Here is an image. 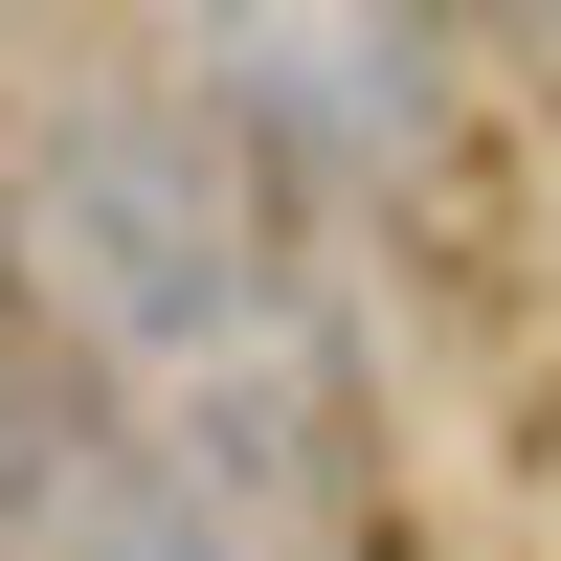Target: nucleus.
I'll use <instances>...</instances> for the list:
<instances>
[{
	"label": "nucleus",
	"instance_id": "obj_1",
	"mask_svg": "<svg viewBox=\"0 0 561 561\" xmlns=\"http://www.w3.org/2000/svg\"><path fill=\"white\" fill-rule=\"evenodd\" d=\"M0 337L180 472L248 561L337 539L359 494V337L293 248V180L203 68H45L0 113Z\"/></svg>",
	"mask_w": 561,
	"mask_h": 561
},
{
	"label": "nucleus",
	"instance_id": "obj_2",
	"mask_svg": "<svg viewBox=\"0 0 561 561\" xmlns=\"http://www.w3.org/2000/svg\"><path fill=\"white\" fill-rule=\"evenodd\" d=\"M0 561H248L180 472H135L23 337H0Z\"/></svg>",
	"mask_w": 561,
	"mask_h": 561
}]
</instances>
